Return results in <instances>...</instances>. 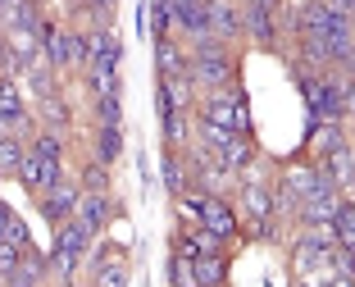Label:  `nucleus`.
Listing matches in <instances>:
<instances>
[{
  "label": "nucleus",
  "mask_w": 355,
  "mask_h": 287,
  "mask_svg": "<svg viewBox=\"0 0 355 287\" xmlns=\"http://www.w3.org/2000/svg\"><path fill=\"white\" fill-rule=\"evenodd\" d=\"M78 201H83V182H64L60 178L55 187H46L42 196H37V210H42L46 223H55V228H60V223L78 210Z\"/></svg>",
  "instance_id": "obj_8"
},
{
  "label": "nucleus",
  "mask_w": 355,
  "mask_h": 287,
  "mask_svg": "<svg viewBox=\"0 0 355 287\" xmlns=\"http://www.w3.org/2000/svg\"><path fill=\"white\" fill-rule=\"evenodd\" d=\"M73 223H83L92 237H101L105 228H110V219H114V201H110V191H83V201H78V210L69 214Z\"/></svg>",
  "instance_id": "obj_9"
},
{
  "label": "nucleus",
  "mask_w": 355,
  "mask_h": 287,
  "mask_svg": "<svg viewBox=\"0 0 355 287\" xmlns=\"http://www.w3.org/2000/svg\"><path fill=\"white\" fill-rule=\"evenodd\" d=\"M42 0H19L10 10H0V32H42Z\"/></svg>",
  "instance_id": "obj_16"
},
{
  "label": "nucleus",
  "mask_w": 355,
  "mask_h": 287,
  "mask_svg": "<svg viewBox=\"0 0 355 287\" xmlns=\"http://www.w3.org/2000/svg\"><path fill=\"white\" fill-rule=\"evenodd\" d=\"M42 287H46V283H42Z\"/></svg>",
  "instance_id": "obj_52"
},
{
  "label": "nucleus",
  "mask_w": 355,
  "mask_h": 287,
  "mask_svg": "<svg viewBox=\"0 0 355 287\" xmlns=\"http://www.w3.org/2000/svg\"><path fill=\"white\" fill-rule=\"evenodd\" d=\"M114 260H123V255H119L110 242H92V269H96V274H101L105 265H114Z\"/></svg>",
  "instance_id": "obj_37"
},
{
  "label": "nucleus",
  "mask_w": 355,
  "mask_h": 287,
  "mask_svg": "<svg viewBox=\"0 0 355 287\" xmlns=\"http://www.w3.org/2000/svg\"><path fill=\"white\" fill-rule=\"evenodd\" d=\"M200 146H205V155L214 159V164H223V169H232V173H241L260 155L251 132H228V128H214V123H200Z\"/></svg>",
  "instance_id": "obj_1"
},
{
  "label": "nucleus",
  "mask_w": 355,
  "mask_h": 287,
  "mask_svg": "<svg viewBox=\"0 0 355 287\" xmlns=\"http://www.w3.org/2000/svg\"><path fill=\"white\" fill-rule=\"evenodd\" d=\"M159 82H164V78H159ZM168 92H173V105L178 110H191V105H196V82H191V78H173V82H168Z\"/></svg>",
  "instance_id": "obj_36"
},
{
  "label": "nucleus",
  "mask_w": 355,
  "mask_h": 287,
  "mask_svg": "<svg viewBox=\"0 0 355 287\" xmlns=\"http://www.w3.org/2000/svg\"><path fill=\"white\" fill-rule=\"evenodd\" d=\"M0 242H14V246H23V251H28L32 246V233H28V223L19 219V214L10 210V205L0 201Z\"/></svg>",
  "instance_id": "obj_26"
},
{
  "label": "nucleus",
  "mask_w": 355,
  "mask_h": 287,
  "mask_svg": "<svg viewBox=\"0 0 355 287\" xmlns=\"http://www.w3.org/2000/svg\"><path fill=\"white\" fill-rule=\"evenodd\" d=\"M324 287H355V278H346V274H333Z\"/></svg>",
  "instance_id": "obj_43"
},
{
  "label": "nucleus",
  "mask_w": 355,
  "mask_h": 287,
  "mask_svg": "<svg viewBox=\"0 0 355 287\" xmlns=\"http://www.w3.org/2000/svg\"><path fill=\"white\" fill-rule=\"evenodd\" d=\"M346 201H355V191H346Z\"/></svg>",
  "instance_id": "obj_49"
},
{
  "label": "nucleus",
  "mask_w": 355,
  "mask_h": 287,
  "mask_svg": "<svg viewBox=\"0 0 355 287\" xmlns=\"http://www.w3.org/2000/svg\"><path fill=\"white\" fill-rule=\"evenodd\" d=\"M155 110H159V119L164 114H173V92H168V82H155Z\"/></svg>",
  "instance_id": "obj_40"
},
{
  "label": "nucleus",
  "mask_w": 355,
  "mask_h": 287,
  "mask_svg": "<svg viewBox=\"0 0 355 287\" xmlns=\"http://www.w3.org/2000/svg\"><path fill=\"white\" fill-rule=\"evenodd\" d=\"M42 123H46V132H69V123H73V114H69V105H64L60 96H46L42 101Z\"/></svg>",
  "instance_id": "obj_27"
},
{
  "label": "nucleus",
  "mask_w": 355,
  "mask_h": 287,
  "mask_svg": "<svg viewBox=\"0 0 355 287\" xmlns=\"http://www.w3.org/2000/svg\"><path fill=\"white\" fill-rule=\"evenodd\" d=\"M168 287H200L191 260H182V255H168Z\"/></svg>",
  "instance_id": "obj_32"
},
{
  "label": "nucleus",
  "mask_w": 355,
  "mask_h": 287,
  "mask_svg": "<svg viewBox=\"0 0 355 287\" xmlns=\"http://www.w3.org/2000/svg\"><path fill=\"white\" fill-rule=\"evenodd\" d=\"M351 28H355V0H351Z\"/></svg>",
  "instance_id": "obj_47"
},
{
  "label": "nucleus",
  "mask_w": 355,
  "mask_h": 287,
  "mask_svg": "<svg viewBox=\"0 0 355 287\" xmlns=\"http://www.w3.org/2000/svg\"><path fill=\"white\" fill-rule=\"evenodd\" d=\"M200 123L228 128V132H251V110H246V96L237 87H223V92H209L196 110Z\"/></svg>",
  "instance_id": "obj_3"
},
{
  "label": "nucleus",
  "mask_w": 355,
  "mask_h": 287,
  "mask_svg": "<svg viewBox=\"0 0 355 287\" xmlns=\"http://www.w3.org/2000/svg\"><path fill=\"white\" fill-rule=\"evenodd\" d=\"M191 269H196L200 287H223V278H228V255H196Z\"/></svg>",
  "instance_id": "obj_23"
},
{
  "label": "nucleus",
  "mask_w": 355,
  "mask_h": 287,
  "mask_svg": "<svg viewBox=\"0 0 355 287\" xmlns=\"http://www.w3.org/2000/svg\"><path fill=\"white\" fill-rule=\"evenodd\" d=\"M200 228L214 233L219 242H237L241 237V214L232 210L223 196H200Z\"/></svg>",
  "instance_id": "obj_7"
},
{
  "label": "nucleus",
  "mask_w": 355,
  "mask_h": 287,
  "mask_svg": "<svg viewBox=\"0 0 355 287\" xmlns=\"http://www.w3.org/2000/svg\"><path fill=\"white\" fill-rule=\"evenodd\" d=\"M333 233H337V246H351L355 251V201H346L333 219Z\"/></svg>",
  "instance_id": "obj_31"
},
{
  "label": "nucleus",
  "mask_w": 355,
  "mask_h": 287,
  "mask_svg": "<svg viewBox=\"0 0 355 287\" xmlns=\"http://www.w3.org/2000/svg\"><path fill=\"white\" fill-rule=\"evenodd\" d=\"M28 150H32L37 159H51V164H64V137H60V132H37Z\"/></svg>",
  "instance_id": "obj_30"
},
{
  "label": "nucleus",
  "mask_w": 355,
  "mask_h": 287,
  "mask_svg": "<svg viewBox=\"0 0 355 287\" xmlns=\"http://www.w3.org/2000/svg\"><path fill=\"white\" fill-rule=\"evenodd\" d=\"M319 182H324V169H319L314 159H301V164H287V173L278 178V187L287 191V201H292V205H301Z\"/></svg>",
  "instance_id": "obj_11"
},
{
  "label": "nucleus",
  "mask_w": 355,
  "mask_h": 287,
  "mask_svg": "<svg viewBox=\"0 0 355 287\" xmlns=\"http://www.w3.org/2000/svg\"><path fill=\"white\" fill-rule=\"evenodd\" d=\"M119 155H123V128H96L92 137V159L96 164H119Z\"/></svg>",
  "instance_id": "obj_22"
},
{
  "label": "nucleus",
  "mask_w": 355,
  "mask_h": 287,
  "mask_svg": "<svg viewBox=\"0 0 355 287\" xmlns=\"http://www.w3.org/2000/svg\"><path fill=\"white\" fill-rule=\"evenodd\" d=\"M5 69H10V37L0 32V73H5Z\"/></svg>",
  "instance_id": "obj_42"
},
{
  "label": "nucleus",
  "mask_w": 355,
  "mask_h": 287,
  "mask_svg": "<svg viewBox=\"0 0 355 287\" xmlns=\"http://www.w3.org/2000/svg\"><path fill=\"white\" fill-rule=\"evenodd\" d=\"M159 128H164V141H168V146H182V137H187V110L164 114V119H159Z\"/></svg>",
  "instance_id": "obj_33"
},
{
  "label": "nucleus",
  "mask_w": 355,
  "mask_h": 287,
  "mask_svg": "<svg viewBox=\"0 0 355 287\" xmlns=\"http://www.w3.org/2000/svg\"><path fill=\"white\" fill-rule=\"evenodd\" d=\"M42 55L51 60V69H87V37L78 28H42Z\"/></svg>",
  "instance_id": "obj_4"
},
{
  "label": "nucleus",
  "mask_w": 355,
  "mask_h": 287,
  "mask_svg": "<svg viewBox=\"0 0 355 287\" xmlns=\"http://www.w3.org/2000/svg\"><path fill=\"white\" fill-rule=\"evenodd\" d=\"M87 87H92V96H119V42L101 60L87 64Z\"/></svg>",
  "instance_id": "obj_12"
},
{
  "label": "nucleus",
  "mask_w": 355,
  "mask_h": 287,
  "mask_svg": "<svg viewBox=\"0 0 355 287\" xmlns=\"http://www.w3.org/2000/svg\"><path fill=\"white\" fill-rule=\"evenodd\" d=\"M92 242H96V237L87 233L83 223H73V219L60 223V228H55V246H51V265L60 269L64 278H73L78 265H83V255L92 251Z\"/></svg>",
  "instance_id": "obj_5"
},
{
  "label": "nucleus",
  "mask_w": 355,
  "mask_h": 287,
  "mask_svg": "<svg viewBox=\"0 0 355 287\" xmlns=\"http://www.w3.org/2000/svg\"><path fill=\"white\" fill-rule=\"evenodd\" d=\"M237 73V60L223 42H205V46H191V82L196 92H223Z\"/></svg>",
  "instance_id": "obj_2"
},
{
  "label": "nucleus",
  "mask_w": 355,
  "mask_h": 287,
  "mask_svg": "<svg viewBox=\"0 0 355 287\" xmlns=\"http://www.w3.org/2000/svg\"><path fill=\"white\" fill-rule=\"evenodd\" d=\"M346 69H351V78H355V55H351V64H346Z\"/></svg>",
  "instance_id": "obj_46"
},
{
  "label": "nucleus",
  "mask_w": 355,
  "mask_h": 287,
  "mask_svg": "<svg viewBox=\"0 0 355 287\" xmlns=\"http://www.w3.org/2000/svg\"><path fill=\"white\" fill-rule=\"evenodd\" d=\"M14 178H19L23 187L32 191V196H42L46 187H55V182L64 178V169H60V164H51V159H37V155H32V150H28V155H23V164H19V173H14Z\"/></svg>",
  "instance_id": "obj_13"
},
{
  "label": "nucleus",
  "mask_w": 355,
  "mask_h": 287,
  "mask_svg": "<svg viewBox=\"0 0 355 287\" xmlns=\"http://www.w3.org/2000/svg\"><path fill=\"white\" fill-rule=\"evenodd\" d=\"M92 114H96V128H123V101L119 96H96Z\"/></svg>",
  "instance_id": "obj_28"
},
{
  "label": "nucleus",
  "mask_w": 355,
  "mask_h": 287,
  "mask_svg": "<svg viewBox=\"0 0 355 287\" xmlns=\"http://www.w3.org/2000/svg\"><path fill=\"white\" fill-rule=\"evenodd\" d=\"M132 283V269L123 265V260H114V265H105L101 274H96V287H128Z\"/></svg>",
  "instance_id": "obj_35"
},
{
  "label": "nucleus",
  "mask_w": 355,
  "mask_h": 287,
  "mask_svg": "<svg viewBox=\"0 0 355 287\" xmlns=\"http://www.w3.org/2000/svg\"><path fill=\"white\" fill-rule=\"evenodd\" d=\"M296 287H314V283H296Z\"/></svg>",
  "instance_id": "obj_50"
},
{
  "label": "nucleus",
  "mask_w": 355,
  "mask_h": 287,
  "mask_svg": "<svg viewBox=\"0 0 355 287\" xmlns=\"http://www.w3.org/2000/svg\"><path fill=\"white\" fill-rule=\"evenodd\" d=\"M19 260H23V246H14V242H0V274L10 278L14 269H19Z\"/></svg>",
  "instance_id": "obj_38"
},
{
  "label": "nucleus",
  "mask_w": 355,
  "mask_h": 287,
  "mask_svg": "<svg viewBox=\"0 0 355 287\" xmlns=\"http://www.w3.org/2000/svg\"><path fill=\"white\" fill-rule=\"evenodd\" d=\"M333 269L346 274V278H355V251H351V246H337V251H333Z\"/></svg>",
  "instance_id": "obj_39"
},
{
  "label": "nucleus",
  "mask_w": 355,
  "mask_h": 287,
  "mask_svg": "<svg viewBox=\"0 0 355 287\" xmlns=\"http://www.w3.org/2000/svg\"><path fill=\"white\" fill-rule=\"evenodd\" d=\"M0 182H5V173H0Z\"/></svg>",
  "instance_id": "obj_51"
},
{
  "label": "nucleus",
  "mask_w": 355,
  "mask_h": 287,
  "mask_svg": "<svg viewBox=\"0 0 355 287\" xmlns=\"http://www.w3.org/2000/svg\"><path fill=\"white\" fill-rule=\"evenodd\" d=\"M241 210H246V219H278L273 187L269 182H241Z\"/></svg>",
  "instance_id": "obj_20"
},
{
  "label": "nucleus",
  "mask_w": 355,
  "mask_h": 287,
  "mask_svg": "<svg viewBox=\"0 0 355 287\" xmlns=\"http://www.w3.org/2000/svg\"><path fill=\"white\" fill-rule=\"evenodd\" d=\"M83 191H110V169H105V164H96V159H87L83 164Z\"/></svg>",
  "instance_id": "obj_34"
},
{
  "label": "nucleus",
  "mask_w": 355,
  "mask_h": 287,
  "mask_svg": "<svg viewBox=\"0 0 355 287\" xmlns=\"http://www.w3.org/2000/svg\"><path fill=\"white\" fill-rule=\"evenodd\" d=\"M46 274H51V255H42L37 246H28L19 260V269L10 274V287H42Z\"/></svg>",
  "instance_id": "obj_19"
},
{
  "label": "nucleus",
  "mask_w": 355,
  "mask_h": 287,
  "mask_svg": "<svg viewBox=\"0 0 355 287\" xmlns=\"http://www.w3.org/2000/svg\"><path fill=\"white\" fill-rule=\"evenodd\" d=\"M155 73L164 78V82H173V78H191V51H182L173 37L155 42Z\"/></svg>",
  "instance_id": "obj_14"
},
{
  "label": "nucleus",
  "mask_w": 355,
  "mask_h": 287,
  "mask_svg": "<svg viewBox=\"0 0 355 287\" xmlns=\"http://www.w3.org/2000/svg\"><path fill=\"white\" fill-rule=\"evenodd\" d=\"M205 14H209V32H214V42H237L246 23H241V5L237 0H205Z\"/></svg>",
  "instance_id": "obj_10"
},
{
  "label": "nucleus",
  "mask_w": 355,
  "mask_h": 287,
  "mask_svg": "<svg viewBox=\"0 0 355 287\" xmlns=\"http://www.w3.org/2000/svg\"><path fill=\"white\" fill-rule=\"evenodd\" d=\"M0 114L10 119V132H28L32 119H28V105H23V92H19V78H5L0 73Z\"/></svg>",
  "instance_id": "obj_15"
},
{
  "label": "nucleus",
  "mask_w": 355,
  "mask_h": 287,
  "mask_svg": "<svg viewBox=\"0 0 355 287\" xmlns=\"http://www.w3.org/2000/svg\"><path fill=\"white\" fill-rule=\"evenodd\" d=\"M241 23H246V32H251L255 46H264V51L278 46V23H273L269 10H260V5H241Z\"/></svg>",
  "instance_id": "obj_18"
},
{
  "label": "nucleus",
  "mask_w": 355,
  "mask_h": 287,
  "mask_svg": "<svg viewBox=\"0 0 355 287\" xmlns=\"http://www.w3.org/2000/svg\"><path fill=\"white\" fill-rule=\"evenodd\" d=\"M159 178H164V187H168V196H173V201L191 191V169H187V164H178V155H164Z\"/></svg>",
  "instance_id": "obj_25"
},
{
  "label": "nucleus",
  "mask_w": 355,
  "mask_h": 287,
  "mask_svg": "<svg viewBox=\"0 0 355 287\" xmlns=\"http://www.w3.org/2000/svg\"><path fill=\"white\" fill-rule=\"evenodd\" d=\"M346 205V191H337L333 187V178L324 173V182L305 196L301 205H296V214H301V228H333V219H337V210Z\"/></svg>",
  "instance_id": "obj_6"
},
{
  "label": "nucleus",
  "mask_w": 355,
  "mask_h": 287,
  "mask_svg": "<svg viewBox=\"0 0 355 287\" xmlns=\"http://www.w3.org/2000/svg\"><path fill=\"white\" fill-rule=\"evenodd\" d=\"M146 23H150V37H155V42L173 37V28H178L173 5H168V0H146Z\"/></svg>",
  "instance_id": "obj_24"
},
{
  "label": "nucleus",
  "mask_w": 355,
  "mask_h": 287,
  "mask_svg": "<svg viewBox=\"0 0 355 287\" xmlns=\"http://www.w3.org/2000/svg\"><path fill=\"white\" fill-rule=\"evenodd\" d=\"M5 132H10V119H5V114H0V137H5Z\"/></svg>",
  "instance_id": "obj_44"
},
{
  "label": "nucleus",
  "mask_w": 355,
  "mask_h": 287,
  "mask_svg": "<svg viewBox=\"0 0 355 287\" xmlns=\"http://www.w3.org/2000/svg\"><path fill=\"white\" fill-rule=\"evenodd\" d=\"M10 5H19V0H0V10H10Z\"/></svg>",
  "instance_id": "obj_45"
},
{
  "label": "nucleus",
  "mask_w": 355,
  "mask_h": 287,
  "mask_svg": "<svg viewBox=\"0 0 355 287\" xmlns=\"http://www.w3.org/2000/svg\"><path fill=\"white\" fill-rule=\"evenodd\" d=\"M342 146H351V141H346V123H314L310 128V159L314 164H324V159L337 155Z\"/></svg>",
  "instance_id": "obj_17"
},
{
  "label": "nucleus",
  "mask_w": 355,
  "mask_h": 287,
  "mask_svg": "<svg viewBox=\"0 0 355 287\" xmlns=\"http://www.w3.org/2000/svg\"><path fill=\"white\" fill-rule=\"evenodd\" d=\"M23 155H28V141L14 137V132H5V137H0V173H19Z\"/></svg>",
  "instance_id": "obj_29"
},
{
  "label": "nucleus",
  "mask_w": 355,
  "mask_h": 287,
  "mask_svg": "<svg viewBox=\"0 0 355 287\" xmlns=\"http://www.w3.org/2000/svg\"><path fill=\"white\" fill-rule=\"evenodd\" d=\"M319 169L333 178V187H337V191H351V187H355V146H342L337 155H328Z\"/></svg>",
  "instance_id": "obj_21"
},
{
  "label": "nucleus",
  "mask_w": 355,
  "mask_h": 287,
  "mask_svg": "<svg viewBox=\"0 0 355 287\" xmlns=\"http://www.w3.org/2000/svg\"><path fill=\"white\" fill-rule=\"evenodd\" d=\"M0 287H10V278H5V274H0Z\"/></svg>",
  "instance_id": "obj_48"
},
{
  "label": "nucleus",
  "mask_w": 355,
  "mask_h": 287,
  "mask_svg": "<svg viewBox=\"0 0 355 287\" xmlns=\"http://www.w3.org/2000/svg\"><path fill=\"white\" fill-rule=\"evenodd\" d=\"M87 10H96V14H114V0H83Z\"/></svg>",
  "instance_id": "obj_41"
}]
</instances>
